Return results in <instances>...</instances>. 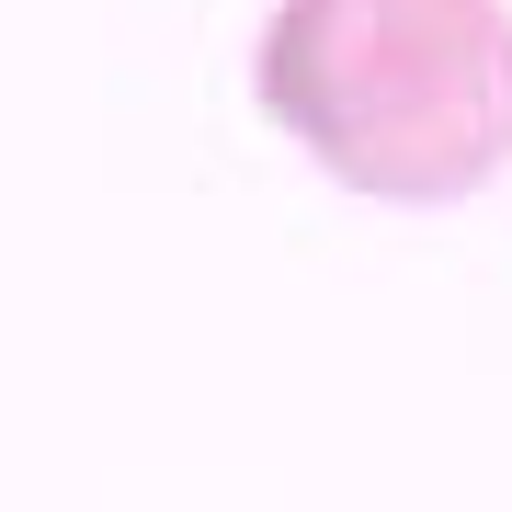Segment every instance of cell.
I'll return each mask as SVG.
<instances>
[{
  "mask_svg": "<svg viewBox=\"0 0 512 512\" xmlns=\"http://www.w3.org/2000/svg\"><path fill=\"white\" fill-rule=\"evenodd\" d=\"M262 126L365 205H467L512 171V0H274Z\"/></svg>",
  "mask_w": 512,
  "mask_h": 512,
  "instance_id": "obj_1",
  "label": "cell"
}]
</instances>
